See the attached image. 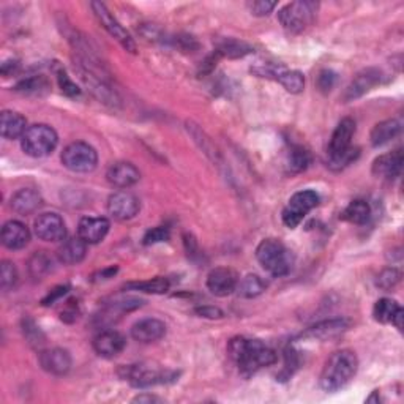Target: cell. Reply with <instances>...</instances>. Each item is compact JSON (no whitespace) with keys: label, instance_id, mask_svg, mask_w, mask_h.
<instances>
[{"label":"cell","instance_id":"32","mask_svg":"<svg viewBox=\"0 0 404 404\" xmlns=\"http://www.w3.org/2000/svg\"><path fill=\"white\" fill-rule=\"evenodd\" d=\"M253 51V48L247 45L244 41L234 40V38H226L218 45V49L215 53L218 54V57H229V58H239V57H245L247 54H249Z\"/></svg>","mask_w":404,"mask_h":404},{"label":"cell","instance_id":"7","mask_svg":"<svg viewBox=\"0 0 404 404\" xmlns=\"http://www.w3.org/2000/svg\"><path fill=\"white\" fill-rule=\"evenodd\" d=\"M321 197L314 190H302L297 191L296 195L291 196V200L283 210V223L289 229H296V227L304 222V218L310 214V212L318 207Z\"/></svg>","mask_w":404,"mask_h":404},{"label":"cell","instance_id":"41","mask_svg":"<svg viewBox=\"0 0 404 404\" xmlns=\"http://www.w3.org/2000/svg\"><path fill=\"white\" fill-rule=\"evenodd\" d=\"M57 79H58V86H61V89L65 95H68V97H78V95L81 93L79 87L73 83L70 76L63 70L57 73Z\"/></svg>","mask_w":404,"mask_h":404},{"label":"cell","instance_id":"15","mask_svg":"<svg viewBox=\"0 0 404 404\" xmlns=\"http://www.w3.org/2000/svg\"><path fill=\"white\" fill-rule=\"evenodd\" d=\"M239 276L227 267H217L207 276V288L217 297H226L237 289Z\"/></svg>","mask_w":404,"mask_h":404},{"label":"cell","instance_id":"28","mask_svg":"<svg viewBox=\"0 0 404 404\" xmlns=\"http://www.w3.org/2000/svg\"><path fill=\"white\" fill-rule=\"evenodd\" d=\"M370 215H371L370 204L362 200H356L343 210L341 219L352 224H365L370 219Z\"/></svg>","mask_w":404,"mask_h":404},{"label":"cell","instance_id":"45","mask_svg":"<svg viewBox=\"0 0 404 404\" xmlns=\"http://www.w3.org/2000/svg\"><path fill=\"white\" fill-rule=\"evenodd\" d=\"M70 291L68 286H57L56 289L51 291L48 296L41 300V305L43 306H49V305H54L58 299H62L65 294Z\"/></svg>","mask_w":404,"mask_h":404},{"label":"cell","instance_id":"13","mask_svg":"<svg viewBox=\"0 0 404 404\" xmlns=\"http://www.w3.org/2000/svg\"><path fill=\"white\" fill-rule=\"evenodd\" d=\"M33 229L36 237L45 242H63L67 237V226L57 214H41L35 219Z\"/></svg>","mask_w":404,"mask_h":404},{"label":"cell","instance_id":"25","mask_svg":"<svg viewBox=\"0 0 404 404\" xmlns=\"http://www.w3.org/2000/svg\"><path fill=\"white\" fill-rule=\"evenodd\" d=\"M87 244L83 239H68L57 249V258L65 266H75L86 258Z\"/></svg>","mask_w":404,"mask_h":404},{"label":"cell","instance_id":"33","mask_svg":"<svg viewBox=\"0 0 404 404\" xmlns=\"http://www.w3.org/2000/svg\"><path fill=\"white\" fill-rule=\"evenodd\" d=\"M53 270V259L45 252H36L31 259H29V274L35 280H43Z\"/></svg>","mask_w":404,"mask_h":404},{"label":"cell","instance_id":"1","mask_svg":"<svg viewBox=\"0 0 404 404\" xmlns=\"http://www.w3.org/2000/svg\"><path fill=\"white\" fill-rule=\"evenodd\" d=\"M229 357L237 363L240 374L249 378L258 373L261 368L274 365L276 362V354L259 340H248L244 336L232 338L227 344Z\"/></svg>","mask_w":404,"mask_h":404},{"label":"cell","instance_id":"37","mask_svg":"<svg viewBox=\"0 0 404 404\" xmlns=\"http://www.w3.org/2000/svg\"><path fill=\"white\" fill-rule=\"evenodd\" d=\"M18 283V270L10 261H4L0 266V288L2 291H10Z\"/></svg>","mask_w":404,"mask_h":404},{"label":"cell","instance_id":"17","mask_svg":"<svg viewBox=\"0 0 404 404\" xmlns=\"http://www.w3.org/2000/svg\"><path fill=\"white\" fill-rule=\"evenodd\" d=\"M38 360L41 368L51 374H54V376H63V374H67L71 368L70 352L61 348L41 351Z\"/></svg>","mask_w":404,"mask_h":404},{"label":"cell","instance_id":"16","mask_svg":"<svg viewBox=\"0 0 404 404\" xmlns=\"http://www.w3.org/2000/svg\"><path fill=\"white\" fill-rule=\"evenodd\" d=\"M106 179L115 188H130L136 185L141 179V172L139 169L128 161H117V163L111 165L106 172Z\"/></svg>","mask_w":404,"mask_h":404},{"label":"cell","instance_id":"40","mask_svg":"<svg viewBox=\"0 0 404 404\" xmlns=\"http://www.w3.org/2000/svg\"><path fill=\"white\" fill-rule=\"evenodd\" d=\"M171 237V232H169V227L166 226H157L152 227L150 231L145 232L143 244L144 245H155V244H161V242H166Z\"/></svg>","mask_w":404,"mask_h":404},{"label":"cell","instance_id":"8","mask_svg":"<svg viewBox=\"0 0 404 404\" xmlns=\"http://www.w3.org/2000/svg\"><path fill=\"white\" fill-rule=\"evenodd\" d=\"M97 163V150L87 143H71L62 152V165L73 172H92Z\"/></svg>","mask_w":404,"mask_h":404},{"label":"cell","instance_id":"43","mask_svg":"<svg viewBox=\"0 0 404 404\" xmlns=\"http://www.w3.org/2000/svg\"><path fill=\"white\" fill-rule=\"evenodd\" d=\"M335 81H336V75L333 71H328V70L321 71V75L318 78L319 89L322 92H330L332 90V87L335 86Z\"/></svg>","mask_w":404,"mask_h":404},{"label":"cell","instance_id":"30","mask_svg":"<svg viewBox=\"0 0 404 404\" xmlns=\"http://www.w3.org/2000/svg\"><path fill=\"white\" fill-rule=\"evenodd\" d=\"M311 163V155L310 152L300 145L291 147V150L288 153V158H286V166H288V171L292 174L302 172L305 169L310 166Z\"/></svg>","mask_w":404,"mask_h":404},{"label":"cell","instance_id":"35","mask_svg":"<svg viewBox=\"0 0 404 404\" xmlns=\"http://www.w3.org/2000/svg\"><path fill=\"white\" fill-rule=\"evenodd\" d=\"M299 365H300L299 352H297L296 349H294L292 346L286 348V351H284V366H283L281 373L276 376V379H278V380H283V382H284V380H289V379L294 376V373L297 371Z\"/></svg>","mask_w":404,"mask_h":404},{"label":"cell","instance_id":"29","mask_svg":"<svg viewBox=\"0 0 404 404\" xmlns=\"http://www.w3.org/2000/svg\"><path fill=\"white\" fill-rule=\"evenodd\" d=\"M400 311H403V308L400 306V304L396 302L393 299H380L376 302L373 308V316L374 319L380 324H392L393 319L396 318V314Z\"/></svg>","mask_w":404,"mask_h":404},{"label":"cell","instance_id":"4","mask_svg":"<svg viewBox=\"0 0 404 404\" xmlns=\"http://www.w3.org/2000/svg\"><path fill=\"white\" fill-rule=\"evenodd\" d=\"M256 258L262 269L274 276H286L294 266L292 253L278 239H264L256 248Z\"/></svg>","mask_w":404,"mask_h":404},{"label":"cell","instance_id":"47","mask_svg":"<svg viewBox=\"0 0 404 404\" xmlns=\"http://www.w3.org/2000/svg\"><path fill=\"white\" fill-rule=\"evenodd\" d=\"M135 403H153V401H160V398H157V396H152V395H141V396H136V398L133 400Z\"/></svg>","mask_w":404,"mask_h":404},{"label":"cell","instance_id":"14","mask_svg":"<svg viewBox=\"0 0 404 404\" xmlns=\"http://www.w3.org/2000/svg\"><path fill=\"white\" fill-rule=\"evenodd\" d=\"M382 78V71L378 68H366L363 71H360L358 75L351 81V84L346 87L344 90L343 100L344 101H354L360 97H363L365 93H368L370 90H373L374 87L380 84Z\"/></svg>","mask_w":404,"mask_h":404},{"label":"cell","instance_id":"10","mask_svg":"<svg viewBox=\"0 0 404 404\" xmlns=\"http://www.w3.org/2000/svg\"><path fill=\"white\" fill-rule=\"evenodd\" d=\"M122 378L125 380H128L133 387L145 388V387L165 384V382L174 380L175 373L161 371V370L152 368V366H145V365H130L123 368Z\"/></svg>","mask_w":404,"mask_h":404},{"label":"cell","instance_id":"36","mask_svg":"<svg viewBox=\"0 0 404 404\" xmlns=\"http://www.w3.org/2000/svg\"><path fill=\"white\" fill-rule=\"evenodd\" d=\"M48 81L43 78V76H33V78H27L24 81H21V83L14 87V90H18L21 93H27V95H36V93H41L48 90Z\"/></svg>","mask_w":404,"mask_h":404},{"label":"cell","instance_id":"27","mask_svg":"<svg viewBox=\"0 0 404 404\" xmlns=\"http://www.w3.org/2000/svg\"><path fill=\"white\" fill-rule=\"evenodd\" d=\"M27 120L14 111H4L0 117V130L5 139H18L26 133Z\"/></svg>","mask_w":404,"mask_h":404},{"label":"cell","instance_id":"24","mask_svg":"<svg viewBox=\"0 0 404 404\" xmlns=\"http://www.w3.org/2000/svg\"><path fill=\"white\" fill-rule=\"evenodd\" d=\"M41 205V196L32 188L19 190L11 197V209L19 215H31Z\"/></svg>","mask_w":404,"mask_h":404},{"label":"cell","instance_id":"26","mask_svg":"<svg viewBox=\"0 0 404 404\" xmlns=\"http://www.w3.org/2000/svg\"><path fill=\"white\" fill-rule=\"evenodd\" d=\"M403 123L400 119H388L378 123L376 127L371 130V144L374 147H380L387 143H390L392 139H395L401 133Z\"/></svg>","mask_w":404,"mask_h":404},{"label":"cell","instance_id":"38","mask_svg":"<svg viewBox=\"0 0 404 404\" xmlns=\"http://www.w3.org/2000/svg\"><path fill=\"white\" fill-rule=\"evenodd\" d=\"M23 332L27 343L33 348H40L41 344L45 343V335H43L40 327L36 326L32 319L27 318L23 321Z\"/></svg>","mask_w":404,"mask_h":404},{"label":"cell","instance_id":"6","mask_svg":"<svg viewBox=\"0 0 404 404\" xmlns=\"http://www.w3.org/2000/svg\"><path fill=\"white\" fill-rule=\"evenodd\" d=\"M319 4L318 2H292L288 4L278 13V19H280L281 26L291 33H302L310 27L314 19L316 13H318Z\"/></svg>","mask_w":404,"mask_h":404},{"label":"cell","instance_id":"18","mask_svg":"<svg viewBox=\"0 0 404 404\" xmlns=\"http://www.w3.org/2000/svg\"><path fill=\"white\" fill-rule=\"evenodd\" d=\"M109 227L111 223L103 217L83 218L78 224V237L83 239L87 245L100 244L108 236Z\"/></svg>","mask_w":404,"mask_h":404},{"label":"cell","instance_id":"19","mask_svg":"<svg viewBox=\"0 0 404 404\" xmlns=\"http://www.w3.org/2000/svg\"><path fill=\"white\" fill-rule=\"evenodd\" d=\"M125 338L115 330H103L93 340V349L98 356L105 358H113L120 354L125 349Z\"/></svg>","mask_w":404,"mask_h":404},{"label":"cell","instance_id":"5","mask_svg":"<svg viewBox=\"0 0 404 404\" xmlns=\"http://www.w3.org/2000/svg\"><path fill=\"white\" fill-rule=\"evenodd\" d=\"M58 136L56 130L45 123H36L29 127L21 138V147L26 155L32 158H45L56 150Z\"/></svg>","mask_w":404,"mask_h":404},{"label":"cell","instance_id":"31","mask_svg":"<svg viewBox=\"0 0 404 404\" xmlns=\"http://www.w3.org/2000/svg\"><path fill=\"white\" fill-rule=\"evenodd\" d=\"M237 294L244 299H254L261 296L266 291V283H264L258 275H247L237 283Z\"/></svg>","mask_w":404,"mask_h":404},{"label":"cell","instance_id":"11","mask_svg":"<svg viewBox=\"0 0 404 404\" xmlns=\"http://www.w3.org/2000/svg\"><path fill=\"white\" fill-rule=\"evenodd\" d=\"M92 10L95 13V16L100 21L101 27L105 29V31L113 36L114 40H117L120 43V45L128 51V53H136V43L135 40L131 38V35L127 32V29H125L119 21H117L113 13L108 10V6L101 2H92Z\"/></svg>","mask_w":404,"mask_h":404},{"label":"cell","instance_id":"39","mask_svg":"<svg viewBox=\"0 0 404 404\" xmlns=\"http://www.w3.org/2000/svg\"><path fill=\"white\" fill-rule=\"evenodd\" d=\"M401 280V271L395 267L390 269H385L382 270L380 274L378 275V280H376V286L380 288L382 291H390L393 289L396 284L400 283Z\"/></svg>","mask_w":404,"mask_h":404},{"label":"cell","instance_id":"2","mask_svg":"<svg viewBox=\"0 0 404 404\" xmlns=\"http://www.w3.org/2000/svg\"><path fill=\"white\" fill-rule=\"evenodd\" d=\"M358 370V358L356 352L349 349H341L333 352L324 365L321 373L319 385L322 390L333 393L346 387L354 379Z\"/></svg>","mask_w":404,"mask_h":404},{"label":"cell","instance_id":"3","mask_svg":"<svg viewBox=\"0 0 404 404\" xmlns=\"http://www.w3.org/2000/svg\"><path fill=\"white\" fill-rule=\"evenodd\" d=\"M354 135L356 122L351 117H346V119H343L336 125L327 149L330 167L343 169L358 157V149L352 147V138H354Z\"/></svg>","mask_w":404,"mask_h":404},{"label":"cell","instance_id":"12","mask_svg":"<svg viewBox=\"0 0 404 404\" xmlns=\"http://www.w3.org/2000/svg\"><path fill=\"white\" fill-rule=\"evenodd\" d=\"M139 210H141V202L138 197L127 190L115 191L108 200V212L114 219L119 222H127V219L135 218Z\"/></svg>","mask_w":404,"mask_h":404},{"label":"cell","instance_id":"34","mask_svg":"<svg viewBox=\"0 0 404 404\" xmlns=\"http://www.w3.org/2000/svg\"><path fill=\"white\" fill-rule=\"evenodd\" d=\"M169 280L167 278H153L149 281H135L128 283L125 288L131 291H139L145 294H166L169 291Z\"/></svg>","mask_w":404,"mask_h":404},{"label":"cell","instance_id":"21","mask_svg":"<svg viewBox=\"0 0 404 404\" xmlns=\"http://www.w3.org/2000/svg\"><path fill=\"white\" fill-rule=\"evenodd\" d=\"M401 167H403V152L401 149H396L374 160L373 174L380 179H395L400 175Z\"/></svg>","mask_w":404,"mask_h":404},{"label":"cell","instance_id":"23","mask_svg":"<svg viewBox=\"0 0 404 404\" xmlns=\"http://www.w3.org/2000/svg\"><path fill=\"white\" fill-rule=\"evenodd\" d=\"M0 237H2V244L9 249H21L31 240V232L24 223L11 219V222L4 224Z\"/></svg>","mask_w":404,"mask_h":404},{"label":"cell","instance_id":"44","mask_svg":"<svg viewBox=\"0 0 404 404\" xmlns=\"http://www.w3.org/2000/svg\"><path fill=\"white\" fill-rule=\"evenodd\" d=\"M195 313L201 318H207V319H222L223 318V311L219 310L217 306H210V305H204V306H197Z\"/></svg>","mask_w":404,"mask_h":404},{"label":"cell","instance_id":"46","mask_svg":"<svg viewBox=\"0 0 404 404\" xmlns=\"http://www.w3.org/2000/svg\"><path fill=\"white\" fill-rule=\"evenodd\" d=\"M78 304V302H76ZM75 304V300H70V302L67 304V306H65V310L62 311V321L65 322H73V321H76L78 319V314H79V310H78V305Z\"/></svg>","mask_w":404,"mask_h":404},{"label":"cell","instance_id":"42","mask_svg":"<svg viewBox=\"0 0 404 404\" xmlns=\"http://www.w3.org/2000/svg\"><path fill=\"white\" fill-rule=\"evenodd\" d=\"M275 2H267V0H258V2H249L248 9L254 16H267L275 10Z\"/></svg>","mask_w":404,"mask_h":404},{"label":"cell","instance_id":"20","mask_svg":"<svg viewBox=\"0 0 404 404\" xmlns=\"http://www.w3.org/2000/svg\"><path fill=\"white\" fill-rule=\"evenodd\" d=\"M165 335H166V324L163 321L155 318L143 319L131 327V336H133L136 341L144 344L155 343L161 340Z\"/></svg>","mask_w":404,"mask_h":404},{"label":"cell","instance_id":"9","mask_svg":"<svg viewBox=\"0 0 404 404\" xmlns=\"http://www.w3.org/2000/svg\"><path fill=\"white\" fill-rule=\"evenodd\" d=\"M252 70L259 78L278 81L289 93H300L305 89V78L302 73L286 68L280 63H259Z\"/></svg>","mask_w":404,"mask_h":404},{"label":"cell","instance_id":"22","mask_svg":"<svg viewBox=\"0 0 404 404\" xmlns=\"http://www.w3.org/2000/svg\"><path fill=\"white\" fill-rule=\"evenodd\" d=\"M349 328V321L348 319H328L322 321L319 324H316L306 330L302 336L305 338H313V340H332L343 335Z\"/></svg>","mask_w":404,"mask_h":404}]
</instances>
